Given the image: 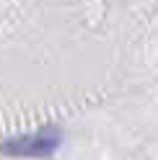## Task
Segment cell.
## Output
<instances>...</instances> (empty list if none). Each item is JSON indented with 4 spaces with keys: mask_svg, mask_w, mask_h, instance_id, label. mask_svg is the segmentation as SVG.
Returning a JSON list of instances; mask_svg holds the SVG:
<instances>
[{
    "mask_svg": "<svg viewBox=\"0 0 158 160\" xmlns=\"http://www.w3.org/2000/svg\"><path fill=\"white\" fill-rule=\"evenodd\" d=\"M60 129L57 127H44L31 134H16L5 142H0V152L11 158H49L60 147Z\"/></svg>",
    "mask_w": 158,
    "mask_h": 160,
    "instance_id": "cell-1",
    "label": "cell"
}]
</instances>
